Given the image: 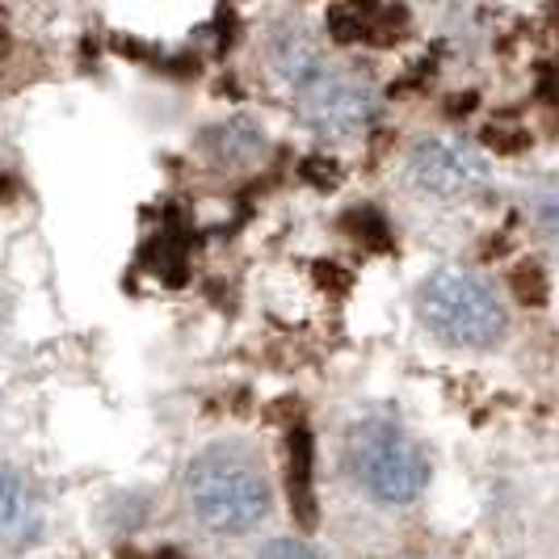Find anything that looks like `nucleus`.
<instances>
[{
  "label": "nucleus",
  "instance_id": "obj_1",
  "mask_svg": "<svg viewBox=\"0 0 559 559\" xmlns=\"http://www.w3.org/2000/svg\"><path fill=\"white\" fill-rule=\"evenodd\" d=\"M274 68H278L282 81L290 84L295 106L311 131L358 135L374 122V110H379L374 84L366 81L358 68L333 63L304 34H286L274 47Z\"/></svg>",
  "mask_w": 559,
  "mask_h": 559
},
{
  "label": "nucleus",
  "instance_id": "obj_2",
  "mask_svg": "<svg viewBox=\"0 0 559 559\" xmlns=\"http://www.w3.org/2000/svg\"><path fill=\"white\" fill-rule=\"evenodd\" d=\"M186 504L211 534H249L270 518L274 492L249 450L211 447L186 472Z\"/></svg>",
  "mask_w": 559,
  "mask_h": 559
},
{
  "label": "nucleus",
  "instance_id": "obj_3",
  "mask_svg": "<svg viewBox=\"0 0 559 559\" xmlns=\"http://www.w3.org/2000/svg\"><path fill=\"white\" fill-rule=\"evenodd\" d=\"M417 311L425 329L454 349H492L509 329L501 295L472 270H433L420 282Z\"/></svg>",
  "mask_w": 559,
  "mask_h": 559
},
{
  "label": "nucleus",
  "instance_id": "obj_4",
  "mask_svg": "<svg viewBox=\"0 0 559 559\" xmlns=\"http://www.w3.org/2000/svg\"><path fill=\"white\" fill-rule=\"evenodd\" d=\"M354 467L362 488L379 504H413L425 497L429 479H433V463L429 454L395 425H370L354 442Z\"/></svg>",
  "mask_w": 559,
  "mask_h": 559
},
{
  "label": "nucleus",
  "instance_id": "obj_5",
  "mask_svg": "<svg viewBox=\"0 0 559 559\" xmlns=\"http://www.w3.org/2000/svg\"><path fill=\"white\" fill-rule=\"evenodd\" d=\"M408 173H413V186L429 198H467L476 194L479 186L488 181V160L479 156L472 143L450 140V135H433V140H420L408 156Z\"/></svg>",
  "mask_w": 559,
  "mask_h": 559
},
{
  "label": "nucleus",
  "instance_id": "obj_6",
  "mask_svg": "<svg viewBox=\"0 0 559 559\" xmlns=\"http://www.w3.org/2000/svg\"><path fill=\"white\" fill-rule=\"evenodd\" d=\"M329 34L333 43H374V47H388L395 38H404L408 26V9L400 4H333L329 9Z\"/></svg>",
  "mask_w": 559,
  "mask_h": 559
},
{
  "label": "nucleus",
  "instance_id": "obj_7",
  "mask_svg": "<svg viewBox=\"0 0 559 559\" xmlns=\"http://www.w3.org/2000/svg\"><path fill=\"white\" fill-rule=\"evenodd\" d=\"M286 492L295 522L311 531L320 522V504H316V442L308 425H290L286 433Z\"/></svg>",
  "mask_w": 559,
  "mask_h": 559
},
{
  "label": "nucleus",
  "instance_id": "obj_8",
  "mask_svg": "<svg viewBox=\"0 0 559 559\" xmlns=\"http://www.w3.org/2000/svg\"><path fill=\"white\" fill-rule=\"evenodd\" d=\"M265 131L252 122V118H227L219 127H211V135H206V152L219 160V165H231V168H249L257 165L261 156H265Z\"/></svg>",
  "mask_w": 559,
  "mask_h": 559
},
{
  "label": "nucleus",
  "instance_id": "obj_9",
  "mask_svg": "<svg viewBox=\"0 0 559 559\" xmlns=\"http://www.w3.org/2000/svg\"><path fill=\"white\" fill-rule=\"evenodd\" d=\"M38 522V501L13 467L0 463V543H22Z\"/></svg>",
  "mask_w": 559,
  "mask_h": 559
},
{
  "label": "nucleus",
  "instance_id": "obj_10",
  "mask_svg": "<svg viewBox=\"0 0 559 559\" xmlns=\"http://www.w3.org/2000/svg\"><path fill=\"white\" fill-rule=\"evenodd\" d=\"M143 265L152 270V274H160L165 282H186V240H181V231H173L165 227L147 249H143Z\"/></svg>",
  "mask_w": 559,
  "mask_h": 559
},
{
  "label": "nucleus",
  "instance_id": "obj_11",
  "mask_svg": "<svg viewBox=\"0 0 559 559\" xmlns=\"http://www.w3.org/2000/svg\"><path fill=\"white\" fill-rule=\"evenodd\" d=\"M526 206H531V219L538 227V236L559 249V173L534 181L531 194H526Z\"/></svg>",
  "mask_w": 559,
  "mask_h": 559
},
{
  "label": "nucleus",
  "instance_id": "obj_12",
  "mask_svg": "<svg viewBox=\"0 0 559 559\" xmlns=\"http://www.w3.org/2000/svg\"><path fill=\"white\" fill-rule=\"evenodd\" d=\"M341 227L358 240V245H366L370 252H388L395 245L392 240V224L374 211V206H354V211H345V219H341Z\"/></svg>",
  "mask_w": 559,
  "mask_h": 559
},
{
  "label": "nucleus",
  "instance_id": "obj_13",
  "mask_svg": "<svg viewBox=\"0 0 559 559\" xmlns=\"http://www.w3.org/2000/svg\"><path fill=\"white\" fill-rule=\"evenodd\" d=\"M509 290H513V299H518V304H526V308L547 304V290H551L547 270H543L538 261H518V265L509 270Z\"/></svg>",
  "mask_w": 559,
  "mask_h": 559
},
{
  "label": "nucleus",
  "instance_id": "obj_14",
  "mask_svg": "<svg viewBox=\"0 0 559 559\" xmlns=\"http://www.w3.org/2000/svg\"><path fill=\"white\" fill-rule=\"evenodd\" d=\"M257 559H329L320 547H311L308 538H274V543H265Z\"/></svg>",
  "mask_w": 559,
  "mask_h": 559
},
{
  "label": "nucleus",
  "instance_id": "obj_15",
  "mask_svg": "<svg viewBox=\"0 0 559 559\" xmlns=\"http://www.w3.org/2000/svg\"><path fill=\"white\" fill-rule=\"evenodd\" d=\"M484 143L497 147V152H522L531 143V135L522 127H513V122H488L484 127Z\"/></svg>",
  "mask_w": 559,
  "mask_h": 559
},
{
  "label": "nucleus",
  "instance_id": "obj_16",
  "mask_svg": "<svg viewBox=\"0 0 559 559\" xmlns=\"http://www.w3.org/2000/svg\"><path fill=\"white\" fill-rule=\"evenodd\" d=\"M304 177L316 181V186H336V181H341V168H336V160L311 156V160H304Z\"/></svg>",
  "mask_w": 559,
  "mask_h": 559
},
{
  "label": "nucleus",
  "instance_id": "obj_17",
  "mask_svg": "<svg viewBox=\"0 0 559 559\" xmlns=\"http://www.w3.org/2000/svg\"><path fill=\"white\" fill-rule=\"evenodd\" d=\"M156 559H181V556H177V551H160Z\"/></svg>",
  "mask_w": 559,
  "mask_h": 559
}]
</instances>
